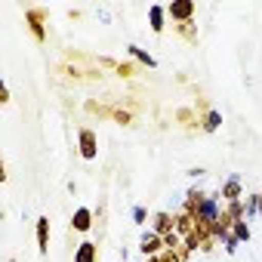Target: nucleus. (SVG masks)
<instances>
[{"label":"nucleus","instance_id":"1","mask_svg":"<svg viewBox=\"0 0 262 262\" xmlns=\"http://www.w3.org/2000/svg\"><path fill=\"white\" fill-rule=\"evenodd\" d=\"M167 16L173 19V22H191V16H194V0H173V4L167 7Z\"/></svg>","mask_w":262,"mask_h":262},{"label":"nucleus","instance_id":"2","mask_svg":"<svg viewBox=\"0 0 262 262\" xmlns=\"http://www.w3.org/2000/svg\"><path fill=\"white\" fill-rule=\"evenodd\" d=\"M77 142H80V158L83 161H93L96 155H99V142H96V133H93V129H80V133H77Z\"/></svg>","mask_w":262,"mask_h":262},{"label":"nucleus","instance_id":"3","mask_svg":"<svg viewBox=\"0 0 262 262\" xmlns=\"http://www.w3.org/2000/svg\"><path fill=\"white\" fill-rule=\"evenodd\" d=\"M139 250H142V253H145V259H148V256H161L167 247H164V237H161V234H155V231H145V234H142V244H139Z\"/></svg>","mask_w":262,"mask_h":262},{"label":"nucleus","instance_id":"4","mask_svg":"<svg viewBox=\"0 0 262 262\" xmlns=\"http://www.w3.org/2000/svg\"><path fill=\"white\" fill-rule=\"evenodd\" d=\"M43 16H47L43 10H28V13H25L28 28H31V34H34V40H40V43L47 40V31H43Z\"/></svg>","mask_w":262,"mask_h":262},{"label":"nucleus","instance_id":"5","mask_svg":"<svg viewBox=\"0 0 262 262\" xmlns=\"http://www.w3.org/2000/svg\"><path fill=\"white\" fill-rule=\"evenodd\" d=\"M151 231H155V234H161V237H164V234H170V231H176V216H170V213H164V210H161V213H155Z\"/></svg>","mask_w":262,"mask_h":262},{"label":"nucleus","instance_id":"6","mask_svg":"<svg viewBox=\"0 0 262 262\" xmlns=\"http://www.w3.org/2000/svg\"><path fill=\"white\" fill-rule=\"evenodd\" d=\"M71 225H74V231H90V228H93V210H90V207H77Z\"/></svg>","mask_w":262,"mask_h":262},{"label":"nucleus","instance_id":"7","mask_svg":"<svg viewBox=\"0 0 262 262\" xmlns=\"http://www.w3.org/2000/svg\"><path fill=\"white\" fill-rule=\"evenodd\" d=\"M194 228H198V219H194L191 213H185V210H182V213L176 216V234H179V237L185 241V237H188V234H191Z\"/></svg>","mask_w":262,"mask_h":262},{"label":"nucleus","instance_id":"8","mask_svg":"<svg viewBox=\"0 0 262 262\" xmlns=\"http://www.w3.org/2000/svg\"><path fill=\"white\" fill-rule=\"evenodd\" d=\"M241 191H244L241 179H237V176H231V179L222 185V201H225V204H234V201H241Z\"/></svg>","mask_w":262,"mask_h":262},{"label":"nucleus","instance_id":"9","mask_svg":"<svg viewBox=\"0 0 262 262\" xmlns=\"http://www.w3.org/2000/svg\"><path fill=\"white\" fill-rule=\"evenodd\" d=\"M164 19H167V7L151 4V7H148V22H151V31H155V34L164 31Z\"/></svg>","mask_w":262,"mask_h":262},{"label":"nucleus","instance_id":"10","mask_svg":"<svg viewBox=\"0 0 262 262\" xmlns=\"http://www.w3.org/2000/svg\"><path fill=\"white\" fill-rule=\"evenodd\" d=\"M96 256H99V250H96L93 241H83V244H77V250H74V262H96Z\"/></svg>","mask_w":262,"mask_h":262},{"label":"nucleus","instance_id":"11","mask_svg":"<svg viewBox=\"0 0 262 262\" xmlns=\"http://www.w3.org/2000/svg\"><path fill=\"white\" fill-rule=\"evenodd\" d=\"M37 250H40V253L50 250V219H47V216L37 219Z\"/></svg>","mask_w":262,"mask_h":262},{"label":"nucleus","instance_id":"12","mask_svg":"<svg viewBox=\"0 0 262 262\" xmlns=\"http://www.w3.org/2000/svg\"><path fill=\"white\" fill-rule=\"evenodd\" d=\"M204 198H207V194H201L198 188H191V191H188V201H185V213H191V216H194V213H198V207L204 204Z\"/></svg>","mask_w":262,"mask_h":262},{"label":"nucleus","instance_id":"13","mask_svg":"<svg viewBox=\"0 0 262 262\" xmlns=\"http://www.w3.org/2000/svg\"><path fill=\"white\" fill-rule=\"evenodd\" d=\"M219 123H222V114L219 111H207L204 114V133H216Z\"/></svg>","mask_w":262,"mask_h":262},{"label":"nucleus","instance_id":"14","mask_svg":"<svg viewBox=\"0 0 262 262\" xmlns=\"http://www.w3.org/2000/svg\"><path fill=\"white\" fill-rule=\"evenodd\" d=\"M231 237L241 244V241H250V225H247V219H241V222H234L231 225Z\"/></svg>","mask_w":262,"mask_h":262},{"label":"nucleus","instance_id":"15","mask_svg":"<svg viewBox=\"0 0 262 262\" xmlns=\"http://www.w3.org/2000/svg\"><path fill=\"white\" fill-rule=\"evenodd\" d=\"M176 31H179L188 43H194V40H198V25H194V22H182V25H176Z\"/></svg>","mask_w":262,"mask_h":262},{"label":"nucleus","instance_id":"16","mask_svg":"<svg viewBox=\"0 0 262 262\" xmlns=\"http://www.w3.org/2000/svg\"><path fill=\"white\" fill-rule=\"evenodd\" d=\"M126 50H129V56H133V59H139L142 65H148V68H158V62H155V59H151L145 50H139V47H126Z\"/></svg>","mask_w":262,"mask_h":262},{"label":"nucleus","instance_id":"17","mask_svg":"<svg viewBox=\"0 0 262 262\" xmlns=\"http://www.w3.org/2000/svg\"><path fill=\"white\" fill-rule=\"evenodd\" d=\"M164 247H167V250H179V247H182V237H179L176 231H170V234H164Z\"/></svg>","mask_w":262,"mask_h":262},{"label":"nucleus","instance_id":"18","mask_svg":"<svg viewBox=\"0 0 262 262\" xmlns=\"http://www.w3.org/2000/svg\"><path fill=\"white\" fill-rule=\"evenodd\" d=\"M117 74H120V77H133V65H123V62H120V65H117Z\"/></svg>","mask_w":262,"mask_h":262},{"label":"nucleus","instance_id":"19","mask_svg":"<svg viewBox=\"0 0 262 262\" xmlns=\"http://www.w3.org/2000/svg\"><path fill=\"white\" fill-rule=\"evenodd\" d=\"M114 120H117V123H129V114H126V111H114Z\"/></svg>","mask_w":262,"mask_h":262},{"label":"nucleus","instance_id":"20","mask_svg":"<svg viewBox=\"0 0 262 262\" xmlns=\"http://www.w3.org/2000/svg\"><path fill=\"white\" fill-rule=\"evenodd\" d=\"M133 219H136V222H145V210H142V207H133Z\"/></svg>","mask_w":262,"mask_h":262},{"label":"nucleus","instance_id":"21","mask_svg":"<svg viewBox=\"0 0 262 262\" xmlns=\"http://www.w3.org/2000/svg\"><path fill=\"white\" fill-rule=\"evenodd\" d=\"M0 102H10V86H7V83L0 86Z\"/></svg>","mask_w":262,"mask_h":262},{"label":"nucleus","instance_id":"22","mask_svg":"<svg viewBox=\"0 0 262 262\" xmlns=\"http://www.w3.org/2000/svg\"><path fill=\"white\" fill-rule=\"evenodd\" d=\"M259 210H262V194H259Z\"/></svg>","mask_w":262,"mask_h":262}]
</instances>
